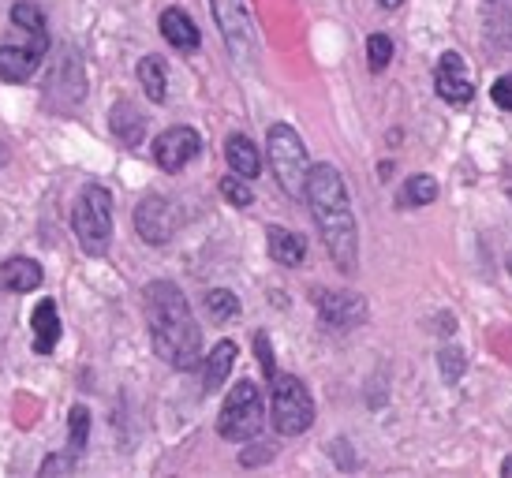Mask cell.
Returning a JSON list of instances; mask_svg holds the SVG:
<instances>
[{
    "label": "cell",
    "instance_id": "obj_29",
    "mask_svg": "<svg viewBox=\"0 0 512 478\" xmlns=\"http://www.w3.org/2000/svg\"><path fill=\"white\" fill-rule=\"evenodd\" d=\"M441 370H445V381H456L464 370H468V363H464V352H456V348H445V352L438 355Z\"/></svg>",
    "mask_w": 512,
    "mask_h": 478
},
{
    "label": "cell",
    "instance_id": "obj_5",
    "mask_svg": "<svg viewBox=\"0 0 512 478\" xmlns=\"http://www.w3.org/2000/svg\"><path fill=\"white\" fill-rule=\"evenodd\" d=\"M270 385H273V400H270L273 430L281 437L307 434L314 422V400H311V389L303 385V378H296V374H277Z\"/></svg>",
    "mask_w": 512,
    "mask_h": 478
},
{
    "label": "cell",
    "instance_id": "obj_16",
    "mask_svg": "<svg viewBox=\"0 0 512 478\" xmlns=\"http://www.w3.org/2000/svg\"><path fill=\"white\" fill-rule=\"evenodd\" d=\"M42 266L34 258H8L0 262V292H15V296H27L34 288H42Z\"/></svg>",
    "mask_w": 512,
    "mask_h": 478
},
{
    "label": "cell",
    "instance_id": "obj_1",
    "mask_svg": "<svg viewBox=\"0 0 512 478\" xmlns=\"http://www.w3.org/2000/svg\"><path fill=\"white\" fill-rule=\"evenodd\" d=\"M143 314L154 355L172 370H195L202 363V329L191 303L172 281H150L143 288Z\"/></svg>",
    "mask_w": 512,
    "mask_h": 478
},
{
    "label": "cell",
    "instance_id": "obj_4",
    "mask_svg": "<svg viewBox=\"0 0 512 478\" xmlns=\"http://www.w3.org/2000/svg\"><path fill=\"white\" fill-rule=\"evenodd\" d=\"M266 157H270V169L277 176V183H281V191L292 198H303L311 157H307V146H303L296 127L270 124V131H266Z\"/></svg>",
    "mask_w": 512,
    "mask_h": 478
},
{
    "label": "cell",
    "instance_id": "obj_2",
    "mask_svg": "<svg viewBox=\"0 0 512 478\" xmlns=\"http://www.w3.org/2000/svg\"><path fill=\"white\" fill-rule=\"evenodd\" d=\"M307 206H311V217L318 232H322V243H326L333 266L341 273H356L359 269V228H356V213H352V195H348V183L333 165H311L307 172Z\"/></svg>",
    "mask_w": 512,
    "mask_h": 478
},
{
    "label": "cell",
    "instance_id": "obj_10",
    "mask_svg": "<svg viewBox=\"0 0 512 478\" xmlns=\"http://www.w3.org/2000/svg\"><path fill=\"white\" fill-rule=\"evenodd\" d=\"M176 228H180V210H176V202L165 195H146L139 206H135V232L143 236V243L150 247H161V243H169L176 236Z\"/></svg>",
    "mask_w": 512,
    "mask_h": 478
},
{
    "label": "cell",
    "instance_id": "obj_6",
    "mask_svg": "<svg viewBox=\"0 0 512 478\" xmlns=\"http://www.w3.org/2000/svg\"><path fill=\"white\" fill-rule=\"evenodd\" d=\"M262 422H266V408H262L258 385L251 378L236 381L221 404V415H217V434L225 441H251V437H258Z\"/></svg>",
    "mask_w": 512,
    "mask_h": 478
},
{
    "label": "cell",
    "instance_id": "obj_20",
    "mask_svg": "<svg viewBox=\"0 0 512 478\" xmlns=\"http://www.w3.org/2000/svg\"><path fill=\"white\" fill-rule=\"evenodd\" d=\"M236 344L232 340H221V344H214V352L206 355V366H202V389L206 393H217L221 385L228 381V374H232V366H236Z\"/></svg>",
    "mask_w": 512,
    "mask_h": 478
},
{
    "label": "cell",
    "instance_id": "obj_21",
    "mask_svg": "<svg viewBox=\"0 0 512 478\" xmlns=\"http://www.w3.org/2000/svg\"><path fill=\"white\" fill-rule=\"evenodd\" d=\"M12 27L23 30V34H30V42L38 45L42 53H49V30H45V15L38 4H30V0H15L12 4Z\"/></svg>",
    "mask_w": 512,
    "mask_h": 478
},
{
    "label": "cell",
    "instance_id": "obj_32",
    "mask_svg": "<svg viewBox=\"0 0 512 478\" xmlns=\"http://www.w3.org/2000/svg\"><path fill=\"white\" fill-rule=\"evenodd\" d=\"M378 4H382L385 12H397V8H400V4H404V0H378Z\"/></svg>",
    "mask_w": 512,
    "mask_h": 478
},
{
    "label": "cell",
    "instance_id": "obj_22",
    "mask_svg": "<svg viewBox=\"0 0 512 478\" xmlns=\"http://www.w3.org/2000/svg\"><path fill=\"white\" fill-rule=\"evenodd\" d=\"M438 198V180L427 176V172H415L408 180L400 183L397 191V210H423Z\"/></svg>",
    "mask_w": 512,
    "mask_h": 478
},
{
    "label": "cell",
    "instance_id": "obj_3",
    "mask_svg": "<svg viewBox=\"0 0 512 478\" xmlns=\"http://www.w3.org/2000/svg\"><path fill=\"white\" fill-rule=\"evenodd\" d=\"M72 232L83 254L101 258L113 243V191L101 183H86L72 210Z\"/></svg>",
    "mask_w": 512,
    "mask_h": 478
},
{
    "label": "cell",
    "instance_id": "obj_28",
    "mask_svg": "<svg viewBox=\"0 0 512 478\" xmlns=\"http://www.w3.org/2000/svg\"><path fill=\"white\" fill-rule=\"evenodd\" d=\"M490 98H494V105H498L501 113H512V71H505V75H498V79H494V86H490Z\"/></svg>",
    "mask_w": 512,
    "mask_h": 478
},
{
    "label": "cell",
    "instance_id": "obj_33",
    "mask_svg": "<svg viewBox=\"0 0 512 478\" xmlns=\"http://www.w3.org/2000/svg\"><path fill=\"white\" fill-rule=\"evenodd\" d=\"M501 475L512 478V456H509V460H505V464H501Z\"/></svg>",
    "mask_w": 512,
    "mask_h": 478
},
{
    "label": "cell",
    "instance_id": "obj_7",
    "mask_svg": "<svg viewBox=\"0 0 512 478\" xmlns=\"http://www.w3.org/2000/svg\"><path fill=\"white\" fill-rule=\"evenodd\" d=\"M210 12H214V23L225 38L228 53L240 64H251L258 53V30L247 0H210Z\"/></svg>",
    "mask_w": 512,
    "mask_h": 478
},
{
    "label": "cell",
    "instance_id": "obj_23",
    "mask_svg": "<svg viewBox=\"0 0 512 478\" xmlns=\"http://www.w3.org/2000/svg\"><path fill=\"white\" fill-rule=\"evenodd\" d=\"M139 83H143V94L154 105H161V101L169 98V71H165V60L161 57H143L139 60Z\"/></svg>",
    "mask_w": 512,
    "mask_h": 478
},
{
    "label": "cell",
    "instance_id": "obj_13",
    "mask_svg": "<svg viewBox=\"0 0 512 478\" xmlns=\"http://www.w3.org/2000/svg\"><path fill=\"white\" fill-rule=\"evenodd\" d=\"M157 27H161V38H165L176 53H195L202 45L199 27H195V19H191L184 8H165L161 19H157Z\"/></svg>",
    "mask_w": 512,
    "mask_h": 478
},
{
    "label": "cell",
    "instance_id": "obj_17",
    "mask_svg": "<svg viewBox=\"0 0 512 478\" xmlns=\"http://www.w3.org/2000/svg\"><path fill=\"white\" fill-rule=\"evenodd\" d=\"M30 329H34V355H53L60 344V310L53 299H42L34 314H30Z\"/></svg>",
    "mask_w": 512,
    "mask_h": 478
},
{
    "label": "cell",
    "instance_id": "obj_30",
    "mask_svg": "<svg viewBox=\"0 0 512 478\" xmlns=\"http://www.w3.org/2000/svg\"><path fill=\"white\" fill-rule=\"evenodd\" d=\"M255 352H258V363H262V374L273 381L277 378V363H273V348L266 333H255Z\"/></svg>",
    "mask_w": 512,
    "mask_h": 478
},
{
    "label": "cell",
    "instance_id": "obj_8",
    "mask_svg": "<svg viewBox=\"0 0 512 478\" xmlns=\"http://www.w3.org/2000/svg\"><path fill=\"white\" fill-rule=\"evenodd\" d=\"M86 98V75H83V60L72 45L60 49L57 64L49 71V83H45V101L57 109V113H72L75 105Z\"/></svg>",
    "mask_w": 512,
    "mask_h": 478
},
{
    "label": "cell",
    "instance_id": "obj_25",
    "mask_svg": "<svg viewBox=\"0 0 512 478\" xmlns=\"http://www.w3.org/2000/svg\"><path fill=\"white\" fill-rule=\"evenodd\" d=\"M206 314H210L214 322H232V318H240V299H236V292H228V288L206 292Z\"/></svg>",
    "mask_w": 512,
    "mask_h": 478
},
{
    "label": "cell",
    "instance_id": "obj_26",
    "mask_svg": "<svg viewBox=\"0 0 512 478\" xmlns=\"http://www.w3.org/2000/svg\"><path fill=\"white\" fill-rule=\"evenodd\" d=\"M393 38H385V34H370L367 38V68L378 75V71H385L389 64H393Z\"/></svg>",
    "mask_w": 512,
    "mask_h": 478
},
{
    "label": "cell",
    "instance_id": "obj_11",
    "mask_svg": "<svg viewBox=\"0 0 512 478\" xmlns=\"http://www.w3.org/2000/svg\"><path fill=\"white\" fill-rule=\"evenodd\" d=\"M202 154V135L195 131V127H169V131H161L154 139V161L161 172H169V176H176V172H184L195 157Z\"/></svg>",
    "mask_w": 512,
    "mask_h": 478
},
{
    "label": "cell",
    "instance_id": "obj_31",
    "mask_svg": "<svg viewBox=\"0 0 512 478\" xmlns=\"http://www.w3.org/2000/svg\"><path fill=\"white\" fill-rule=\"evenodd\" d=\"M75 464H79V460H75L72 452L64 449V452H57V456H49V460H45V464H42V475H72Z\"/></svg>",
    "mask_w": 512,
    "mask_h": 478
},
{
    "label": "cell",
    "instance_id": "obj_12",
    "mask_svg": "<svg viewBox=\"0 0 512 478\" xmlns=\"http://www.w3.org/2000/svg\"><path fill=\"white\" fill-rule=\"evenodd\" d=\"M434 90H438V98L445 105H471L475 98V83H471V71L464 64V57L449 49V53H441L438 64H434Z\"/></svg>",
    "mask_w": 512,
    "mask_h": 478
},
{
    "label": "cell",
    "instance_id": "obj_19",
    "mask_svg": "<svg viewBox=\"0 0 512 478\" xmlns=\"http://www.w3.org/2000/svg\"><path fill=\"white\" fill-rule=\"evenodd\" d=\"M109 131L116 135L120 146H139L146 139V116L131 101H116L109 109Z\"/></svg>",
    "mask_w": 512,
    "mask_h": 478
},
{
    "label": "cell",
    "instance_id": "obj_15",
    "mask_svg": "<svg viewBox=\"0 0 512 478\" xmlns=\"http://www.w3.org/2000/svg\"><path fill=\"white\" fill-rule=\"evenodd\" d=\"M266 251L277 266H288L296 269L303 266V258H307V239L292 232V228H281V225H270L266 228Z\"/></svg>",
    "mask_w": 512,
    "mask_h": 478
},
{
    "label": "cell",
    "instance_id": "obj_18",
    "mask_svg": "<svg viewBox=\"0 0 512 478\" xmlns=\"http://www.w3.org/2000/svg\"><path fill=\"white\" fill-rule=\"evenodd\" d=\"M225 161L228 169L243 176V180H255L258 172H262V154H258V146L243 131H232L225 139Z\"/></svg>",
    "mask_w": 512,
    "mask_h": 478
},
{
    "label": "cell",
    "instance_id": "obj_9",
    "mask_svg": "<svg viewBox=\"0 0 512 478\" xmlns=\"http://www.w3.org/2000/svg\"><path fill=\"white\" fill-rule=\"evenodd\" d=\"M314 307H318V318L326 329L333 333H348V329H359L367 322V299L359 292H333V288H318L314 292Z\"/></svg>",
    "mask_w": 512,
    "mask_h": 478
},
{
    "label": "cell",
    "instance_id": "obj_24",
    "mask_svg": "<svg viewBox=\"0 0 512 478\" xmlns=\"http://www.w3.org/2000/svg\"><path fill=\"white\" fill-rule=\"evenodd\" d=\"M86 441H90V411L83 404H75L68 411V452H72L75 460L86 452Z\"/></svg>",
    "mask_w": 512,
    "mask_h": 478
},
{
    "label": "cell",
    "instance_id": "obj_14",
    "mask_svg": "<svg viewBox=\"0 0 512 478\" xmlns=\"http://www.w3.org/2000/svg\"><path fill=\"white\" fill-rule=\"evenodd\" d=\"M42 49L34 45H0V79L4 83H27L42 64Z\"/></svg>",
    "mask_w": 512,
    "mask_h": 478
},
{
    "label": "cell",
    "instance_id": "obj_27",
    "mask_svg": "<svg viewBox=\"0 0 512 478\" xmlns=\"http://www.w3.org/2000/svg\"><path fill=\"white\" fill-rule=\"evenodd\" d=\"M221 195L228 198V206H236V210H247L251 202H255V195H251V180H243V176H225L221 180Z\"/></svg>",
    "mask_w": 512,
    "mask_h": 478
},
{
    "label": "cell",
    "instance_id": "obj_34",
    "mask_svg": "<svg viewBox=\"0 0 512 478\" xmlns=\"http://www.w3.org/2000/svg\"><path fill=\"white\" fill-rule=\"evenodd\" d=\"M509 273H512V251H509Z\"/></svg>",
    "mask_w": 512,
    "mask_h": 478
}]
</instances>
